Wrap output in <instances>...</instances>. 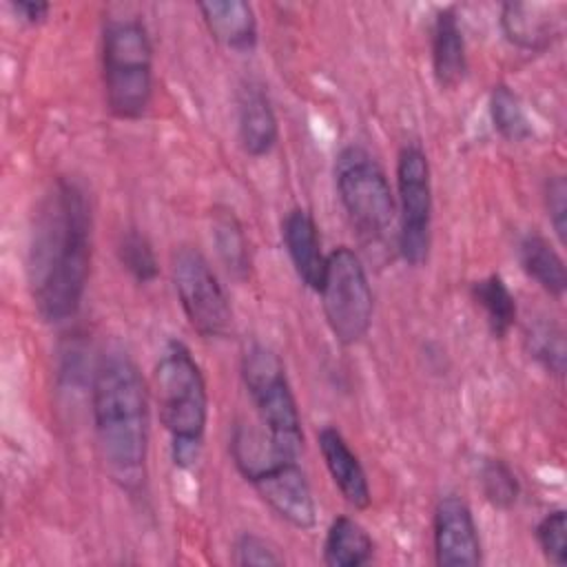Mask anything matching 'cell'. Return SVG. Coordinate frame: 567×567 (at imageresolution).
<instances>
[{"label": "cell", "mask_w": 567, "mask_h": 567, "mask_svg": "<svg viewBox=\"0 0 567 567\" xmlns=\"http://www.w3.org/2000/svg\"><path fill=\"white\" fill-rule=\"evenodd\" d=\"M93 259V213L84 186L60 175L40 197L27 248L33 308L47 323L78 315Z\"/></svg>", "instance_id": "6da1fadb"}, {"label": "cell", "mask_w": 567, "mask_h": 567, "mask_svg": "<svg viewBox=\"0 0 567 567\" xmlns=\"http://www.w3.org/2000/svg\"><path fill=\"white\" fill-rule=\"evenodd\" d=\"M91 416L109 478L137 496L148 478L151 405L137 363L120 346L106 348L93 368Z\"/></svg>", "instance_id": "7a4b0ae2"}, {"label": "cell", "mask_w": 567, "mask_h": 567, "mask_svg": "<svg viewBox=\"0 0 567 567\" xmlns=\"http://www.w3.org/2000/svg\"><path fill=\"white\" fill-rule=\"evenodd\" d=\"M159 421L171 441V461L179 470L197 465L208 425V388L190 348L171 339L153 368Z\"/></svg>", "instance_id": "3957f363"}, {"label": "cell", "mask_w": 567, "mask_h": 567, "mask_svg": "<svg viewBox=\"0 0 567 567\" xmlns=\"http://www.w3.org/2000/svg\"><path fill=\"white\" fill-rule=\"evenodd\" d=\"M228 450L237 472L281 520L301 532L315 527L317 503L297 456L277 450L266 432L241 421L233 427Z\"/></svg>", "instance_id": "277c9868"}, {"label": "cell", "mask_w": 567, "mask_h": 567, "mask_svg": "<svg viewBox=\"0 0 567 567\" xmlns=\"http://www.w3.org/2000/svg\"><path fill=\"white\" fill-rule=\"evenodd\" d=\"M155 58L146 24L137 16L109 18L102 29V86L113 117L146 115L155 91Z\"/></svg>", "instance_id": "5b68a950"}, {"label": "cell", "mask_w": 567, "mask_h": 567, "mask_svg": "<svg viewBox=\"0 0 567 567\" xmlns=\"http://www.w3.org/2000/svg\"><path fill=\"white\" fill-rule=\"evenodd\" d=\"M239 370L270 443L277 450L301 458L306 443L303 425L281 357L270 346L252 341L241 354Z\"/></svg>", "instance_id": "8992f818"}, {"label": "cell", "mask_w": 567, "mask_h": 567, "mask_svg": "<svg viewBox=\"0 0 567 567\" xmlns=\"http://www.w3.org/2000/svg\"><path fill=\"white\" fill-rule=\"evenodd\" d=\"M334 188L352 228L365 241H379L396 219V199L379 159L361 144L343 146L334 157Z\"/></svg>", "instance_id": "52a82bcc"}, {"label": "cell", "mask_w": 567, "mask_h": 567, "mask_svg": "<svg viewBox=\"0 0 567 567\" xmlns=\"http://www.w3.org/2000/svg\"><path fill=\"white\" fill-rule=\"evenodd\" d=\"M323 319L341 346L359 343L372 326L374 295L361 257L350 246H337L326 257L321 288Z\"/></svg>", "instance_id": "ba28073f"}, {"label": "cell", "mask_w": 567, "mask_h": 567, "mask_svg": "<svg viewBox=\"0 0 567 567\" xmlns=\"http://www.w3.org/2000/svg\"><path fill=\"white\" fill-rule=\"evenodd\" d=\"M396 248L401 259L419 268L432 248V168L419 142H405L396 153Z\"/></svg>", "instance_id": "9c48e42d"}, {"label": "cell", "mask_w": 567, "mask_h": 567, "mask_svg": "<svg viewBox=\"0 0 567 567\" xmlns=\"http://www.w3.org/2000/svg\"><path fill=\"white\" fill-rule=\"evenodd\" d=\"M171 277L188 326L204 339H224L233 330L228 295L202 250L179 246L171 255Z\"/></svg>", "instance_id": "30bf717a"}, {"label": "cell", "mask_w": 567, "mask_h": 567, "mask_svg": "<svg viewBox=\"0 0 567 567\" xmlns=\"http://www.w3.org/2000/svg\"><path fill=\"white\" fill-rule=\"evenodd\" d=\"M432 549L439 567H476L483 563V545L472 507L456 494L436 501L432 514Z\"/></svg>", "instance_id": "8fae6325"}, {"label": "cell", "mask_w": 567, "mask_h": 567, "mask_svg": "<svg viewBox=\"0 0 567 567\" xmlns=\"http://www.w3.org/2000/svg\"><path fill=\"white\" fill-rule=\"evenodd\" d=\"M498 27L512 47L525 53H543L560 40L565 9L549 2H503Z\"/></svg>", "instance_id": "7c38bea8"}, {"label": "cell", "mask_w": 567, "mask_h": 567, "mask_svg": "<svg viewBox=\"0 0 567 567\" xmlns=\"http://www.w3.org/2000/svg\"><path fill=\"white\" fill-rule=\"evenodd\" d=\"M237 140L250 157L268 155L279 142L275 104L259 80H244L237 89Z\"/></svg>", "instance_id": "4fadbf2b"}, {"label": "cell", "mask_w": 567, "mask_h": 567, "mask_svg": "<svg viewBox=\"0 0 567 567\" xmlns=\"http://www.w3.org/2000/svg\"><path fill=\"white\" fill-rule=\"evenodd\" d=\"M317 445L323 465L343 501L359 512L368 509L372 503L370 481L357 452L350 447L346 436L334 425H323L317 432Z\"/></svg>", "instance_id": "5bb4252c"}, {"label": "cell", "mask_w": 567, "mask_h": 567, "mask_svg": "<svg viewBox=\"0 0 567 567\" xmlns=\"http://www.w3.org/2000/svg\"><path fill=\"white\" fill-rule=\"evenodd\" d=\"M281 241L299 281L319 292L328 255L321 250V235L310 210L295 206L284 215Z\"/></svg>", "instance_id": "9a60e30c"}, {"label": "cell", "mask_w": 567, "mask_h": 567, "mask_svg": "<svg viewBox=\"0 0 567 567\" xmlns=\"http://www.w3.org/2000/svg\"><path fill=\"white\" fill-rule=\"evenodd\" d=\"M430 62L439 89L454 91L467 75V47L456 7H443L434 13L430 29Z\"/></svg>", "instance_id": "2e32d148"}, {"label": "cell", "mask_w": 567, "mask_h": 567, "mask_svg": "<svg viewBox=\"0 0 567 567\" xmlns=\"http://www.w3.org/2000/svg\"><path fill=\"white\" fill-rule=\"evenodd\" d=\"M210 38L237 53L252 51L257 44V13L246 0H208L197 4Z\"/></svg>", "instance_id": "e0dca14e"}, {"label": "cell", "mask_w": 567, "mask_h": 567, "mask_svg": "<svg viewBox=\"0 0 567 567\" xmlns=\"http://www.w3.org/2000/svg\"><path fill=\"white\" fill-rule=\"evenodd\" d=\"M374 556V540L352 516H334L326 529L321 560L326 567H361Z\"/></svg>", "instance_id": "ac0fdd59"}, {"label": "cell", "mask_w": 567, "mask_h": 567, "mask_svg": "<svg viewBox=\"0 0 567 567\" xmlns=\"http://www.w3.org/2000/svg\"><path fill=\"white\" fill-rule=\"evenodd\" d=\"M518 264L549 297L563 299L567 290V270L560 252L540 233H527L518 241Z\"/></svg>", "instance_id": "d6986e66"}, {"label": "cell", "mask_w": 567, "mask_h": 567, "mask_svg": "<svg viewBox=\"0 0 567 567\" xmlns=\"http://www.w3.org/2000/svg\"><path fill=\"white\" fill-rule=\"evenodd\" d=\"M210 239L217 257L235 279L250 275V244L241 219L230 206H215L210 213Z\"/></svg>", "instance_id": "ffe728a7"}, {"label": "cell", "mask_w": 567, "mask_h": 567, "mask_svg": "<svg viewBox=\"0 0 567 567\" xmlns=\"http://www.w3.org/2000/svg\"><path fill=\"white\" fill-rule=\"evenodd\" d=\"M470 299L481 308L485 326L494 339H505L516 323L518 308L514 292L498 272H489L470 284Z\"/></svg>", "instance_id": "44dd1931"}, {"label": "cell", "mask_w": 567, "mask_h": 567, "mask_svg": "<svg viewBox=\"0 0 567 567\" xmlns=\"http://www.w3.org/2000/svg\"><path fill=\"white\" fill-rule=\"evenodd\" d=\"M487 111H489V122L494 131L512 144H520L534 137V126L532 120L525 111V104L520 95L505 82H498L489 91L487 100Z\"/></svg>", "instance_id": "7402d4cb"}, {"label": "cell", "mask_w": 567, "mask_h": 567, "mask_svg": "<svg viewBox=\"0 0 567 567\" xmlns=\"http://www.w3.org/2000/svg\"><path fill=\"white\" fill-rule=\"evenodd\" d=\"M525 350L529 359L536 361L547 374L563 379L565 374V332L558 323L547 319H536L525 330Z\"/></svg>", "instance_id": "603a6c76"}, {"label": "cell", "mask_w": 567, "mask_h": 567, "mask_svg": "<svg viewBox=\"0 0 567 567\" xmlns=\"http://www.w3.org/2000/svg\"><path fill=\"white\" fill-rule=\"evenodd\" d=\"M483 498L496 509H512L520 496V483L512 465L498 456H487L478 465L476 478Z\"/></svg>", "instance_id": "cb8c5ba5"}, {"label": "cell", "mask_w": 567, "mask_h": 567, "mask_svg": "<svg viewBox=\"0 0 567 567\" xmlns=\"http://www.w3.org/2000/svg\"><path fill=\"white\" fill-rule=\"evenodd\" d=\"M117 259L137 284H153L159 277V261L153 244L140 230L122 233L117 241Z\"/></svg>", "instance_id": "d4e9b609"}, {"label": "cell", "mask_w": 567, "mask_h": 567, "mask_svg": "<svg viewBox=\"0 0 567 567\" xmlns=\"http://www.w3.org/2000/svg\"><path fill=\"white\" fill-rule=\"evenodd\" d=\"M534 536H536L538 549L551 565L563 567L567 563V514H565V509L547 512L536 523Z\"/></svg>", "instance_id": "484cf974"}, {"label": "cell", "mask_w": 567, "mask_h": 567, "mask_svg": "<svg viewBox=\"0 0 567 567\" xmlns=\"http://www.w3.org/2000/svg\"><path fill=\"white\" fill-rule=\"evenodd\" d=\"M233 563L239 567H277L284 565V558L266 538L241 532L233 545Z\"/></svg>", "instance_id": "4316f807"}, {"label": "cell", "mask_w": 567, "mask_h": 567, "mask_svg": "<svg viewBox=\"0 0 567 567\" xmlns=\"http://www.w3.org/2000/svg\"><path fill=\"white\" fill-rule=\"evenodd\" d=\"M545 208L549 224L560 244L567 237V182L563 175H551L545 182Z\"/></svg>", "instance_id": "83f0119b"}, {"label": "cell", "mask_w": 567, "mask_h": 567, "mask_svg": "<svg viewBox=\"0 0 567 567\" xmlns=\"http://www.w3.org/2000/svg\"><path fill=\"white\" fill-rule=\"evenodd\" d=\"M9 7L27 24H42L51 13V4L40 0H11Z\"/></svg>", "instance_id": "f1b7e54d"}]
</instances>
